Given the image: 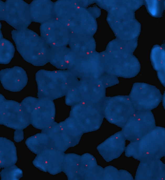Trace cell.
<instances>
[{
	"instance_id": "obj_24",
	"label": "cell",
	"mask_w": 165,
	"mask_h": 180,
	"mask_svg": "<svg viewBox=\"0 0 165 180\" xmlns=\"http://www.w3.org/2000/svg\"><path fill=\"white\" fill-rule=\"evenodd\" d=\"M59 123L69 138L71 147L77 145L84 133L74 119L69 116Z\"/></svg>"
},
{
	"instance_id": "obj_28",
	"label": "cell",
	"mask_w": 165,
	"mask_h": 180,
	"mask_svg": "<svg viewBox=\"0 0 165 180\" xmlns=\"http://www.w3.org/2000/svg\"><path fill=\"white\" fill-rule=\"evenodd\" d=\"M132 46L130 41L119 39L110 42L106 50L109 52H118L131 54L134 50Z\"/></svg>"
},
{
	"instance_id": "obj_26",
	"label": "cell",
	"mask_w": 165,
	"mask_h": 180,
	"mask_svg": "<svg viewBox=\"0 0 165 180\" xmlns=\"http://www.w3.org/2000/svg\"><path fill=\"white\" fill-rule=\"evenodd\" d=\"M25 143H30L31 146L28 147H29V148L31 151L37 154L44 150L53 148L52 143L48 135L42 132L28 138Z\"/></svg>"
},
{
	"instance_id": "obj_13",
	"label": "cell",
	"mask_w": 165,
	"mask_h": 180,
	"mask_svg": "<svg viewBox=\"0 0 165 180\" xmlns=\"http://www.w3.org/2000/svg\"><path fill=\"white\" fill-rule=\"evenodd\" d=\"M40 36L50 47L67 46L71 33L55 18L41 24Z\"/></svg>"
},
{
	"instance_id": "obj_14",
	"label": "cell",
	"mask_w": 165,
	"mask_h": 180,
	"mask_svg": "<svg viewBox=\"0 0 165 180\" xmlns=\"http://www.w3.org/2000/svg\"><path fill=\"white\" fill-rule=\"evenodd\" d=\"M55 112L53 100L46 98H38L36 107L30 116V124L36 128L45 129L55 122Z\"/></svg>"
},
{
	"instance_id": "obj_34",
	"label": "cell",
	"mask_w": 165,
	"mask_h": 180,
	"mask_svg": "<svg viewBox=\"0 0 165 180\" xmlns=\"http://www.w3.org/2000/svg\"><path fill=\"white\" fill-rule=\"evenodd\" d=\"M0 20H4L5 13V2L0 0Z\"/></svg>"
},
{
	"instance_id": "obj_8",
	"label": "cell",
	"mask_w": 165,
	"mask_h": 180,
	"mask_svg": "<svg viewBox=\"0 0 165 180\" xmlns=\"http://www.w3.org/2000/svg\"><path fill=\"white\" fill-rule=\"evenodd\" d=\"M0 124L15 130H23L30 124V116L20 103L6 100L0 94Z\"/></svg>"
},
{
	"instance_id": "obj_10",
	"label": "cell",
	"mask_w": 165,
	"mask_h": 180,
	"mask_svg": "<svg viewBox=\"0 0 165 180\" xmlns=\"http://www.w3.org/2000/svg\"><path fill=\"white\" fill-rule=\"evenodd\" d=\"M156 127L151 111H136L122 128L125 139L130 140L142 138Z\"/></svg>"
},
{
	"instance_id": "obj_16",
	"label": "cell",
	"mask_w": 165,
	"mask_h": 180,
	"mask_svg": "<svg viewBox=\"0 0 165 180\" xmlns=\"http://www.w3.org/2000/svg\"><path fill=\"white\" fill-rule=\"evenodd\" d=\"M0 80L4 89L17 92L20 91L25 86L28 78L26 72L22 68L14 66L1 70Z\"/></svg>"
},
{
	"instance_id": "obj_11",
	"label": "cell",
	"mask_w": 165,
	"mask_h": 180,
	"mask_svg": "<svg viewBox=\"0 0 165 180\" xmlns=\"http://www.w3.org/2000/svg\"><path fill=\"white\" fill-rule=\"evenodd\" d=\"M70 70L79 79L98 78L105 73L99 53L96 51L84 55H77Z\"/></svg>"
},
{
	"instance_id": "obj_30",
	"label": "cell",
	"mask_w": 165,
	"mask_h": 180,
	"mask_svg": "<svg viewBox=\"0 0 165 180\" xmlns=\"http://www.w3.org/2000/svg\"><path fill=\"white\" fill-rule=\"evenodd\" d=\"M14 165H13V168L12 170H11L10 166L8 167L10 170L8 168V167L4 168L1 172L4 173L5 176L1 177V180H18L17 178L15 176H16L19 179L22 176L23 172L22 171L18 168L17 166L14 170L16 166L13 169Z\"/></svg>"
},
{
	"instance_id": "obj_15",
	"label": "cell",
	"mask_w": 165,
	"mask_h": 180,
	"mask_svg": "<svg viewBox=\"0 0 165 180\" xmlns=\"http://www.w3.org/2000/svg\"><path fill=\"white\" fill-rule=\"evenodd\" d=\"M65 154L64 152L55 149H46L37 154L33 163L41 171L56 174L62 172Z\"/></svg>"
},
{
	"instance_id": "obj_32",
	"label": "cell",
	"mask_w": 165,
	"mask_h": 180,
	"mask_svg": "<svg viewBox=\"0 0 165 180\" xmlns=\"http://www.w3.org/2000/svg\"><path fill=\"white\" fill-rule=\"evenodd\" d=\"M14 135V140L17 142L22 141L24 138L23 130H15Z\"/></svg>"
},
{
	"instance_id": "obj_31",
	"label": "cell",
	"mask_w": 165,
	"mask_h": 180,
	"mask_svg": "<svg viewBox=\"0 0 165 180\" xmlns=\"http://www.w3.org/2000/svg\"><path fill=\"white\" fill-rule=\"evenodd\" d=\"M98 78L106 89L119 83L117 77L105 73H104Z\"/></svg>"
},
{
	"instance_id": "obj_21",
	"label": "cell",
	"mask_w": 165,
	"mask_h": 180,
	"mask_svg": "<svg viewBox=\"0 0 165 180\" xmlns=\"http://www.w3.org/2000/svg\"><path fill=\"white\" fill-rule=\"evenodd\" d=\"M69 48L78 55L83 56L96 51V43L93 36L70 33Z\"/></svg>"
},
{
	"instance_id": "obj_29",
	"label": "cell",
	"mask_w": 165,
	"mask_h": 180,
	"mask_svg": "<svg viewBox=\"0 0 165 180\" xmlns=\"http://www.w3.org/2000/svg\"><path fill=\"white\" fill-rule=\"evenodd\" d=\"M38 98L28 96L24 98L20 103L24 111L30 116L35 108Z\"/></svg>"
},
{
	"instance_id": "obj_2",
	"label": "cell",
	"mask_w": 165,
	"mask_h": 180,
	"mask_svg": "<svg viewBox=\"0 0 165 180\" xmlns=\"http://www.w3.org/2000/svg\"><path fill=\"white\" fill-rule=\"evenodd\" d=\"M11 34L17 50L26 61L39 66L49 63L51 47L35 32L27 28L13 30Z\"/></svg>"
},
{
	"instance_id": "obj_6",
	"label": "cell",
	"mask_w": 165,
	"mask_h": 180,
	"mask_svg": "<svg viewBox=\"0 0 165 180\" xmlns=\"http://www.w3.org/2000/svg\"><path fill=\"white\" fill-rule=\"evenodd\" d=\"M100 104L104 118L122 128L136 111L129 95L106 96Z\"/></svg>"
},
{
	"instance_id": "obj_18",
	"label": "cell",
	"mask_w": 165,
	"mask_h": 180,
	"mask_svg": "<svg viewBox=\"0 0 165 180\" xmlns=\"http://www.w3.org/2000/svg\"><path fill=\"white\" fill-rule=\"evenodd\" d=\"M104 168L97 164L93 155H81L77 173V180H102Z\"/></svg>"
},
{
	"instance_id": "obj_25",
	"label": "cell",
	"mask_w": 165,
	"mask_h": 180,
	"mask_svg": "<svg viewBox=\"0 0 165 180\" xmlns=\"http://www.w3.org/2000/svg\"><path fill=\"white\" fill-rule=\"evenodd\" d=\"M81 156L74 153L65 154L62 172L65 173L68 180H77V173Z\"/></svg>"
},
{
	"instance_id": "obj_33",
	"label": "cell",
	"mask_w": 165,
	"mask_h": 180,
	"mask_svg": "<svg viewBox=\"0 0 165 180\" xmlns=\"http://www.w3.org/2000/svg\"><path fill=\"white\" fill-rule=\"evenodd\" d=\"M88 9L91 14L95 18L99 17L100 15V9L97 7H91Z\"/></svg>"
},
{
	"instance_id": "obj_19",
	"label": "cell",
	"mask_w": 165,
	"mask_h": 180,
	"mask_svg": "<svg viewBox=\"0 0 165 180\" xmlns=\"http://www.w3.org/2000/svg\"><path fill=\"white\" fill-rule=\"evenodd\" d=\"M50 63L60 70H70L77 55L67 46L51 47Z\"/></svg>"
},
{
	"instance_id": "obj_20",
	"label": "cell",
	"mask_w": 165,
	"mask_h": 180,
	"mask_svg": "<svg viewBox=\"0 0 165 180\" xmlns=\"http://www.w3.org/2000/svg\"><path fill=\"white\" fill-rule=\"evenodd\" d=\"M54 2L50 0H35L29 4L32 21L42 24L55 18Z\"/></svg>"
},
{
	"instance_id": "obj_17",
	"label": "cell",
	"mask_w": 165,
	"mask_h": 180,
	"mask_svg": "<svg viewBox=\"0 0 165 180\" xmlns=\"http://www.w3.org/2000/svg\"><path fill=\"white\" fill-rule=\"evenodd\" d=\"M125 140L121 131L107 138L97 148L104 160L109 162L117 158L123 151Z\"/></svg>"
},
{
	"instance_id": "obj_1",
	"label": "cell",
	"mask_w": 165,
	"mask_h": 180,
	"mask_svg": "<svg viewBox=\"0 0 165 180\" xmlns=\"http://www.w3.org/2000/svg\"><path fill=\"white\" fill-rule=\"evenodd\" d=\"M55 18L71 33L93 36L97 28L95 18L88 8L78 6L74 0L54 2Z\"/></svg>"
},
{
	"instance_id": "obj_35",
	"label": "cell",
	"mask_w": 165,
	"mask_h": 180,
	"mask_svg": "<svg viewBox=\"0 0 165 180\" xmlns=\"http://www.w3.org/2000/svg\"><path fill=\"white\" fill-rule=\"evenodd\" d=\"M162 99H163V105L164 108L165 109V92L164 93L163 96H162Z\"/></svg>"
},
{
	"instance_id": "obj_9",
	"label": "cell",
	"mask_w": 165,
	"mask_h": 180,
	"mask_svg": "<svg viewBox=\"0 0 165 180\" xmlns=\"http://www.w3.org/2000/svg\"><path fill=\"white\" fill-rule=\"evenodd\" d=\"M129 96L136 111H151L158 106L163 96L156 86L142 83H134Z\"/></svg>"
},
{
	"instance_id": "obj_7",
	"label": "cell",
	"mask_w": 165,
	"mask_h": 180,
	"mask_svg": "<svg viewBox=\"0 0 165 180\" xmlns=\"http://www.w3.org/2000/svg\"><path fill=\"white\" fill-rule=\"evenodd\" d=\"M69 116L84 133L98 130L104 118L100 103L80 102L71 106Z\"/></svg>"
},
{
	"instance_id": "obj_12",
	"label": "cell",
	"mask_w": 165,
	"mask_h": 180,
	"mask_svg": "<svg viewBox=\"0 0 165 180\" xmlns=\"http://www.w3.org/2000/svg\"><path fill=\"white\" fill-rule=\"evenodd\" d=\"M5 3L4 21L16 30L27 28L32 22L29 4L22 0H7Z\"/></svg>"
},
{
	"instance_id": "obj_22",
	"label": "cell",
	"mask_w": 165,
	"mask_h": 180,
	"mask_svg": "<svg viewBox=\"0 0 165 180\" xmlns=\"http://www.w3.org/2000/svg\"><path fill=\"white\" fill-rule=\"evenodd\" d=\"M41 132L48 135L54 149L64 152L71 147L69 138L62 129L59 123L55 121L49 127L42 130Z\"/></svg>"
},
{
	"instance_id": "obj_3",
	"label": "cell",
	"mask_w": 165,
	"mask_h": 180,
	"mask_svg": "<svg viewBox=\"0 0 165 180\" xmlns=\"http://www.w3.org/2000/svg\"><path fill=\"white\" fill-rule=\"evenodd\" d=\"M69 70H47L41 69L35 74L38 98L52 100L65 96L79 80Z\"/></svg>"
},
{
	"instance_id": "obj_27",
	"label": "cell",
	"mask_w": 165,
	"mask_h": 180,
	"mask_svg": "<svg viewBox=\"0 0 165 180\" xmlns=\"http://www.w3.org/2000/svg\"><path fill=\"white\" fill-rule=\"evenodd\" d=\"M0 63L8 64L14 56V47L12 43L3 37L0 38Z\"/></svg>"
},
{
	"instance_id": "obj_5",
	"label": "cell",
	"mask_w": 165,
	"mask_h": 180,
	"mask_svg": "<svg viewBox=\"0 0 165 180\" xmlns=\"http://www.w3.org/2000/svg\"><path fill=\"white\" fill-rule=\"evenodd\" d=\"M106 88L98 78L80 79L65 96V103L72 106L80 102L100 103L106 97Z\"/></svg>"
},
{
	"instance_id": "obj_4",
	"label": "cell",
	"mask_w": 165,
	"mask_h": 180,
	"mask_svg": "<svg viewBox=\"0 0 165 180\" xmlns=\"http://www.w3.org/2000/svg\"><path fill=\"white\" fill-rule=\"evenodd\" d=\"M99 54L105 73L128 78L135 77L140 71L139 63L131 54L106 50Z\"/></svg>"
},
{
	"instance_id": "obj_23",
	"label": "cell",
	"mask_w": 165,
	"mask_h": 180,
	"mask_svg": "<svg viewBox=\"0 0 165 180\" xmlns=\"http://www.w3.org/2000/svg\"><path fill=\"white\" fill-rule=\"evenodd\" d=\"M0 168H5L14 165L17 156L16 147L14 143L7 138L0 137Z\"/></svg>"
}]
</instances>
